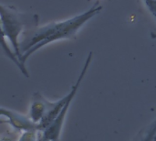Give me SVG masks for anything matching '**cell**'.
<instances>
[{
	"mask_svg": "<svg viewBox=\"0 0 156 141\" xmlns=\"http://www.w3.org/2000/svg\"><path fill=\"white\" fill-rule=\"evenodd\" d=\"M143 3L150 15L151 18L154 21V24L156 26V0H143ZM153 39H156V28L154 32L151 33Z\"/></svg>",
	"mask_w": 156,
	"mask_h": 141,
	"instance_id": "cell-8",
	"label": "cell"
},
{
	"mask_svg": "<svg viewBox=\"0 0 156 141\" xmlns=\"http://www.w3.org/2000/svg\"><path fill=\"white\" fill-rule=\"evenodd\" d=\"M1 33L13 47V51L16 54L21 64L26 68L22 61V52L20 50L19 37L26 30L38 27L39 17L33 13H23L9 5H0Z\"/></svg>",
	"mask_w": 156,
	"mask_h": 141,
	"instance_id": "cell-2",
	"label": "cell"
},
{
	"mask_svg": "<svg viewBox=\"0 0 156 141\" xmlns=\"http://www.w3.org/2000/svg\"><path fill=\"white\" fill-rule=\"evenodd\" d=\"M52 104L53 102L47 100L39 92L34 93L31 97L28 117L34 123L39 125L49 114Z\"/></svg>",
	"mask_w": 156,
	"mask_h": 141,
	"instance_id": "cell-5",
	"label": "cell"
},
{
	"mask_svg": "<svg viewBox=\"0 0 156 141\" xmlns=\"http://www.w3.org/2000/svg\"><path fill=\"white\" fill-rule=\"evenodd\" d=\"M38 139V131L31 130L22 132L17 141H37Z\"/></svg>",
	"mask_w": 156,
	"mask_h": 141,
	"instance_id": "cell-9",
	"label": "cell"
},
{
	"mask_svg": "<svg viewBox=\"0 0 156 141\" xmlns=\"http://www.w3.org/2000/svg\"><path fill=\"white\" fill-rule=\"evenodd\" d=\"M0 115L1 119L5 118V120H1L2 123H6L10 125L12 129L19 133L31 130L39 131L38 125L34 123L28 116L22 115L20 113L5 108L4 106H2L0 109Z\"/></svg>",
	"mask_w": 156,
	"mask_h": 141,
	"instance_id": "cell-4",
	"label": "cell"
},
{
	"mask_svg": "<svg viewBox=\"0 0 156 141\" xmlns=\"http://www.w3.org/2000/svg\"><path fill=\"white\" fill-rule=\"evenodd\" d=\"M156 138V117L147 126L144 127L132 141H154Z\"/></svg>",
	"mask_w": 156,
	"mask_h": 141,
	"instance_id": "cell-6",
	"label": "cell"
},
{
	"mask_svg": "<svg viewBox=\"0 0 156 141\" xmlns=\"http://www.w3.org/2000/svg\"><path fill=\"white\" fill-rule=\"evenodd\" d=\"M2 50H3V51L5 52V54L6 55V57H8V58H9V59H10V60L18 67V68H19L20 72H21L27 78H28V77H29V73H28L27 68H25V67L21 64V62H20L19 59L17 58L16 54L15 53V51H12V50L9 49L8 45L6 44V39H5L4 37H2Z\"/></svg>",
	"mask_w": 156,
	"mask_h": 141,
	"instance_id": "cell-7",
	"label": "cell"
},
{
	"mask_svg": "<svg viewBox=\"0 0 156 141\" xmlns=\"http://www.w3.org/2000/svg\"><path fill=\"white\" fill-rule=\"evenodd\" d=\"M103 9L99 0L88 10L68 19L50 22L42 27H37L26 30L20 39V50L22 52L23 64L37 50L54 41L74 39L78 31L93 17L100 14Z\"/></svg>",
	"mask_w": 156,
	"mask_h": 141,
	"instance_id": "cell-1",
	"label": "cell"
},
{
	"mask_svg": "<svg viewBox=\"0 0 156 141\" xmlns=\"http://www.w3.org/2000/svg\"><path fill=\"white\" fill-rule=\"evenodd\" d=\"M154 141H156V138H155V140H154Z\"/></svg>",
	"mask_w": 156,
	"mask_h": 141,
	"instance_id": "cell-11",
	"label": "cell"
},
{
	"mask_svg": "<svg viewBox=\"0 0 156 141\" xmlns=\"http://www.w3.org/2000/svg\"><path fill=\"white\" fill-rule=\"evenodd\" d=\"M92 58H93V52L90 51L87 58H86V61H85V63L83 65V68L81 69L80 71V73L76 81V83L71 86V89L70 91L69 92V97L67 101V103L65 104V106H63L62 110L60 111V113L58 114V117L54 120V122L46 129L43 131V134L46 138L49 139H52V140L59 141V137H60V134H61V131H62V128H63V126H64V122H65V119H66V116L69 112V106L71 105V103L73 102L77 93H78V90L80 88V86L81 85V83L86 75V73L88 72L89 71V68H90V65L91 63V61H92Z\"/></svg>",
	"mask_w": 156,
	"mask_h": 141,
	"instance_id": "cell-3",
	"label": "cell"
},
{
	"mask_svg": "<svg viewBox=\"0 0 156 141\" xmlns=\"http://www.w3.org/2000/svg\"><path fill=\"white\" fill-rule=\"evenodd\" d=\"M37 141H56L52 140V139H49L48 138H46L43 134V131H38V139Z\"/></svg>",
	"mask_w": 156,
	"mask_h": 141,
	"instance_id": "cell-10",
	"label": "cell"
}]
</instances>
